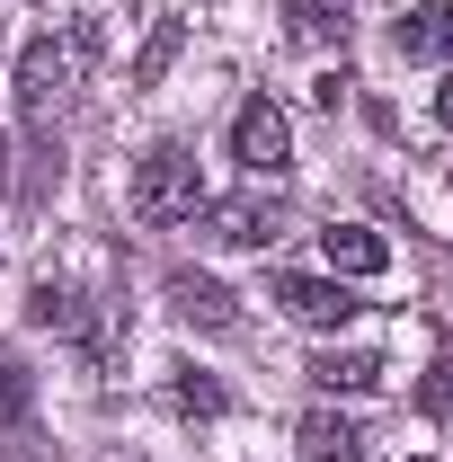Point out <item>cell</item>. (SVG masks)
<instances>
[{
  "instance_id": "obj_14",
  "label": "cell",
  "mask_w": 453,
  "mask_h": 462,
  "mask_svg": "<svg viewBox=\"0 0 453 462\" xmlns=\"http://www.w3.org/2000/svg\"><path fill=\"white\" fill-rule=\"evenodd\" d=\"M178 409H187V418H223L231 392L214 383V374H178Z\"/></svg>"
},
{
  "instance_id": "obj_15",
  "label": "cell",
  "mask_w": 453,
  "mask_h": 462,
  "mask_svg": "<svg viewBox=\"0 0 453 462\" xmlns=\"http://www.w3.org/2000/svg\"><path fill=\"white\" fill-rule=\"evenodd\" d=\"M170 54H178V18H161V27H152V45L134 54V89H152V80L170 71Z\"/></svg>"
},
{
  "instance_id": "obj_4",
  "label": "cell",
  "mask_w": 453,
  "mask_h": 462,
  "mask_svg": "<svg viewBox=\"0 0 453 462\" xmlns=\"http://www.w3.org/2000/svg\"><path fill=\"white\" fill-rule=\"evenodd\" d=\"M267 293L284 302V320H302V329H347V320L365 311L347 276H276Z\"/></svg>"
},
{
  "instance_id": "obj_12",
  "label": "cell",
  "mask_w": 453,
  "mask_h": 462,
  "mask_svg": "<svg viewBox=\"0 0 453 462\" xmlns=\"http://www.w3.org/2000/svg\"><path fill=\"white\" fill-rule=\"evenodd\" d=\"M284 18H293V36H302V45H347V27H356V9H347V0H284Z\"/></svg>"
},
{
  "instance_id": "obj_17",
  "label": "cell",
  "mask_w": 453,
  "mask_h": 462,
  "mask_svg": "<svg viewBox=\"0 0 453 462\" xmlns=\"http://www.w3.org/2000/svg\"><path fill=\"white\" fill-rule=\"evenodd\" d=\"M436 125L453 134V71H445V89H436Z\"/></svg>"
},
{
  "instance_id": "obj_6",
  "label": "cell",
  "mask_w": 453,
  "mask_h": 462,
  "mask_svg": "<svg viewBox=\"0 0 453 462\" xmlns=\"http://www.w3.org/2000/svg\"><path fill=\"white\" fill-rule=\"evenodd\" d=\"M170 311L187 320V329H231L240 320V293L223 285V276H205V267H170Z\"/></svg>"
},
{
  "instance_id": "obj_16",
  "label": "cell",
  "mask_w": 453,
  "mask_h": 462,
  "mask_svg": "<svg viewBox=\"0 0 453 462\" xmlns=\"http://www.w3.org/2000/svg\"><path fill=\"white\" fill-rule=\"evenodd\" d=\"M418 409H427V418H453V356L427 374V383H418Z\"/></svg>"
},
{
  "instance_id": "obj_9",
  "label": "cell",
  "mask_w": 453,
  "mask_h": 462,
  "mask_svg": "<svg viewBox=\"0 0 453 462\" xmlns=\"http://www.w3.org/2000/svg\"><path fill=\"white\" fill-rule=\"evenodd\" d=\"M27 320H36V329H62V338H80V329H89V302H80V285H71V276H54V267H45V276L27 285Z\"/></svg>"
},
{
  "instance_id": "obj_5",
  "label": "cell",
  "mask_w": 453,
  "mask_h": 462,
  "mask_svg": "<svg viewBox=\"0 0 453 462\" xmlns=\"http://www.w3.org/2000/svg\"><path fill=\"white\" fill-rule=\"evenodd\" d=\"M196 214H205V240L214 249H267L284 231L276 196H223V205H196Z\"/></svg>"
},
{
  "instance_id": "obj_2",
  "label": "cell",
  "mask_w": 453,
  "mask_h": 462,
  "mask_svg": "<svg viewBox=\"0 0 453 462\" xmlns=\"http://www.w3.org/2000/svg\"><path fill=\"white\" fill-rule=\"evenodd\" d=\"M62 89H71V54H62L54 36H36V45L18 54V116H27V134H36V143H54Z\"/></svg>"
},
{
  "instance_id": "obj_13",
  "label": "cell",
  "mask_w": 453,
  "mask_h": 462,
  "mask_svg": "<svg viewBox=\"0 0 453 462\" xmlns=\"http://www.w3.org/2000/svg\"><path fill=\"white\" fill-rule=\"evenodd\" d=\"M27 409H36V374H27L18 346H0V427H18Z\"/></svg>"
},
{
  "instance_id": "obj_8",
  "label": "cell",
  "mask_w": 453,
  "mask_h": 462,
  "mask_svg": "<svg viewBox=\"0 0 453 462\" xmlns=\"http://www.w3.org/2000/svg\"><path fill=\"white\" fill-rule=\"evenodd\" d=\"M392 45H400V62H453V0H418L392 27Z\"/></svg>"
},
{
  "instance_id": "obj_11",
  "label": "cell",
  "mask_w": 453,
  "mask_h": 462,
  "mask_svg": "<svg viewBox=\"0 0 453 462\" xmlns=\"http://www.w3.org/2000/svg\"><path fill=\"white\" fill-rule=\"evenodd\" d=\"M311 383L320 392H383V356L374 346H329V356H311Z\"/></svg>"
},
{
  "instance_id": "obj_7",
  "label": "cell",
  "mask_w": 453,
  "mask_h": 462,
  "mask_svg": "<svg viewBox=\"0 0 453 462\" xmlns=\"http://www.w3.org/2000/svg\"><path fill=\"white\" fill-rule=\"evenodd\" d=\"M320 258H329V276H347V285H365V276H383L392 267V240L365 223H329L320 231Z\"/></svg>"
},
{
  "instance_id": "obj_10",
  "label": "cell",
  "mask_w": 453,
  "mask_h": 462,
  "mask_svg": "<svg viewBox=\"0 0 453 462\" xmlns=\"http://www.w3.org/2000/svg\"><path fill=\"white\" fill-rule=\"evenodd\" d=\"M293 445H302V462H365V427L338 418V409H311Z\"/></svg>"
},
{
  "instance_id": "obj_1",
  "label": "cell",
  "mask_w": 453,
  "mask_h": 462,
  "mask_svg": "<svg viewBox=\"0 0 453 462\" xmlns=\"http://www.w3.org/2000/svg\"><path fill=\"white\" fill-rule=\"evenodd\" d=\"M205 205V178H196V152L187 143H152L134 161V223H187Z\"/></svg>"
},
{
  "instance_id": "obj_3",
  "label": "cell",
  "mask_w": 453,
  "mask_h": 462,
  "mask_svg": "<svg viewBox=\"0 0 453 462\" xmlns=\"http://www.w3.org/2000/svg\"><path fill=\"white\" fill-rule=\"evenodd\" d=\"M231 161L258 170V178H284V170H293V125H284V107L249 98V107L231 116Z\"/></svg>"
}]
</instances>
